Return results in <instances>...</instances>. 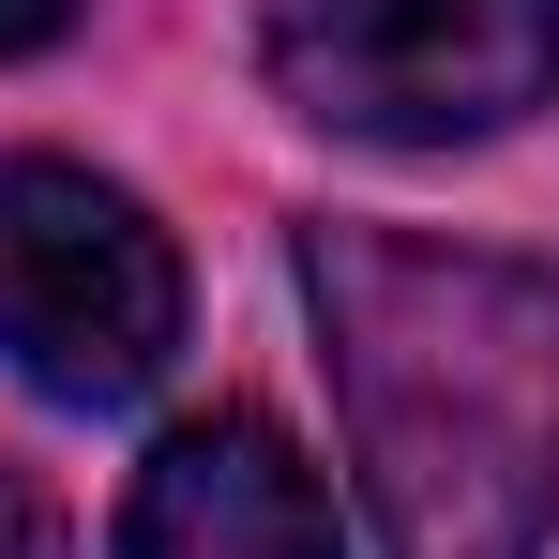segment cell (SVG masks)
<instances>
[{
  "mask_svg": "<svg viewBox=\"0 0 559 559\" xmlns=\"http://www.w3.org/2000/svg\"><path fill=\"white\" fill-rule=\"evenodd\" d=\"M318 364L348 408L378 559H545L559 530V287L333 212L302 242Z\"/></svg>",
  "mask_w": 559,
  "mask_h": 559,
  "instance_id": "obj_1",
  "label": "cell"
},
{
  "mask_svg": "<svg viewBox=\"0 0 559 559\" xmlns=\"http://www.w3.org/2000/svg\"><path fill=\"white\" fill-rule=\"evenodd\" d=\"M182 348V258L121 182L0 152V364L61 408H121Z\"/></svg>",
  "mask_w": 559,
  "mask_h": 559,
  "instance_id": "obj_2",
  "label": "cell"
},
{
  "mask_svg": "<svg viewBox=\"0 0 559 559\" xmlns=\"http://www.w3.org/2000/svg\"><path fill=\"white\" fill-rule=\"evenodd\" d=\"M273 92L318 136L454 152L559 106V0H273Z\"/></svg>",
  "mask_w": 559,
  "mask_h": 559,
  "instance_id": "obj_3",
  "label": "cell"
},
{
  "mask_svg": "<svg viewBox=\"0 0 559 559\" xmlns=\"http://www.w3.org/2000/svg\"><path fill=\"white\" fill-rule=\"evenodd\" d=\"M121 559H348V545H333L318 468L287 454V424L212 408V424H182L167 454L136 468V499H121Z\"/></svg>",
  "mask_w": 559,
  "mask_h": 559,
  "instance_id": "obj_4",
  "label": "cell"
},
{
  "mask_svg": "<svg viewBox=\"0 0 559 559\" xmlns=\"http://www.w3.org/2000/svg\"><path fill=\"white\" fill-rule=\"evenodd\" d=\"M61 15H76V0H0V61H15V46H46Z\"/></svg>",
  "mask_w": 559,
  "mask_h": 559,
  "instance_id": "obj_5",
  "label": "cell"
},
{
  "mask_svg": "<svg viewBox=\"0 0 559 559\" xmlns=\"http://www.w3.org/2000/svg\"><path fill=\"white\" fill-rule=\"evenodd\" d=\"M0 559H61V545H46V514H31L15 484H0Z\"/></svg>",
  "mask_w": 559,
  "mask_h": 559,
  "instance_id": "obj_6",
  "label": "cell"
}]
</instances>
